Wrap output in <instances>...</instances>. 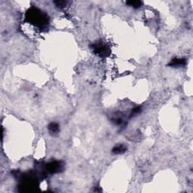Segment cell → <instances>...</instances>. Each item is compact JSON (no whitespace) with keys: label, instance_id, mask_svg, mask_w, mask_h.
<instances>
[{"label":"cell","instance_id":"cell-1","mask_svg":"<svg viewBox=\"0 0 193 193\" xmlns=\"http://www.w3.org/2000/svg\"><path fill=\"white\" fill-rule=\"evenodd\" d=\"M25 20L33 26L39 28L46 26L49 23L48 15L37 8L32 7L26 11Z\"/></svg>","mask_w":193,"mask_h":193},{"label":"cell","instance_id":"cell-8","mask_svg":"<svg viewBox=\"0 0 193 193\" xmlns=\"http://www.w3.org/2000/svg\"><path fill=\"white\" fill-rule=\"evenodd\" d=\"M54 3L56 4L57 6L58 7H64L66 5H67V2H66V1H57V2H54Z\"/></svg>","mask_w":193,"mask_h":193},{"label":"cell","instance_id":"cell-6","mask_svg":"<svg viewBox=\"0 0 193 193\" xmlns=\"http://www.w3.org/2000/svg\"><path fill=\"white\" fill-rule=\"evenodd\" d=\"M126 150H127V148H126L125 146L120 144L116 146V147H114L113 149H112V152L115 154H122L125 152Z\"/></svg>","mask_w":193,"mask_h":193},{"label":"cell","instance_id":"cell-7","mask_svg":"<svg viewBox=\"0 0 193 193\" xmlns=\"http://www.w3.org/2000/svg\"><path fill=\"white\" fill-rule=\"evenodd\" d=\"M126 4L129 5V6L134 8V9H138V8H140L143 2L141 1H129V2H127Z\"/></svg>","mask_w":193,"mask_h":193},{"label":"cell","instance_id":"cell-4","mask_svg":"<svg viewBox=\"0 0 193 193\" xmlns=\"http://www.w3.org/2000/svg\"><path fill=\"white\" fill-rule=\"evenodd\" d=\"M186 64V60L185 59H174L171 60L169 65L173 67H180Z\"/></svg>","mask_w":193,"mask_h":193},{"label":"cell","instance_id":"cell-5","mask_svg":"<svg viewBox=\"0 0 193 193\" xmlns=\"http://www.w3.org/2000/svg\"><path fill=\"white\" fill-rule=\"evenodd\" d=\"M59 130H60L59 125L57 123L52 122L48 125V131H50L51 134H57V133L59 132Z\"/></svg>","mask_w":193,"mask_h":193},{"label":"cell","instance_id":"cell-3","mask_svg":"<svg viewBox=\"0 0 193 193\" xmlns=\"http://www.w3.org/2000/svg\"><path fill=\"white\" fill-rule=\"evenodd\" d=\"M64 168V165L60 162H52L48 163L46 166V169L48 171L51 173H57L60 172L62 169Z\"/></svg>","mask_w":193,"mask_h":193},{"label":"cell","instance_id":"cell-2","mask_svg":"<svg viewBox=\"0 0 193 193\" xmlns=\"http://www.w3.org/2000/svg\"><path fill=\"white\" fill-rule=\"evenodd\" d=\"M92 48L95 54L101 57H107L109 54V48L103 42H96L94 44Z\"/></svg>","mask_w":193,"mask_h":193}]
</instances>
